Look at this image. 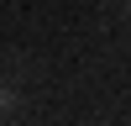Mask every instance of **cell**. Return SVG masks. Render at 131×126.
Wrapping results in <instances>:
<instances>
[{"label":"cell","mask_w":131,"mask_h":126,"mask_svg":"<svg viewBox=\"0 0 131 126\" xmlns=\"http://www.w3.org/2000/svg\"><path fill=\"white\" fill-rule=\"evenodd\" d=\"M0 110H16V94L10 89H0Z\"/></svg>","instance_id":"6da1fadb"},{"label":"cell","mask_w":131,"mask_h":126,"mask_svg":"<svg viewBox=\"0 0 131 126\" xmlns=\"http://www.w3.org/2000/svg\"><path fill=\"white\" fill-rule=\"evenodd\" d=\"M126 16H131V0H126Z\"/></svg>","instance_id":"7a4b0ae2"}]
</instances>
